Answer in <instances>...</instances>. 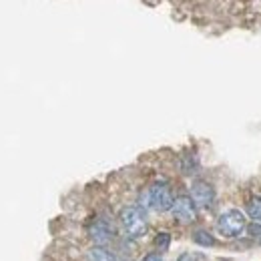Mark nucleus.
Masks as SVG:
<instances>
[{
    "mask_svg": "<svg viewBox=\"0 0 261 261\" xmlns=\"http://www.w3.org/2000/svg\"><path fill=\"white\" fill-rule=\"evenodd\" d=\"M245 227H247V219L239 209H229L217 219V231L225 237H239Z\"/></svg>",
    "mask_w": 261,
    "mask_h": 261,
    "instance_id": "obj_3",
    "label": "nucleus"
},
{
    "mask_svg": "<svg viewBox=\"0 0 261 261\" xmlns=\"http://www.w3.org/2000/svg\"><path fill=\"white\" fill-rule=\"evenodd\" d=\"M247 215H249L255 223H261V197H253V199L247 203Z\"/></svg>",
    "mask_w": 261,
    "mask_h": 261,
    "instance_id": "obj_9",
    "label": "nucleus"
},
{
    "mask_svg": "<svg viewBox=\"0 0 261 261\" xmlns=\"http://www.w3.org/2000/svg\"><path fill=\"white\" fill-rule=\"evenodd\" d=\"M143 261H163V257H161L159 253H149V255H145Z\"/></svg>",
    "mask_w": 261,
    "mask_h": 261,
    "instance_id": "obj_13",
    "label": "nucleus"
},
{
    "mask_svg": "<svg viewBox=\"0 0 261 261\" xmlns=\"http://www.w3.org/2000/svg\"><path fill=\"white\" fill-rule=\"evenodd\" d=\"M193 241H195L197 245H201V247H213V245H215V237H213L209 231H203V229L195 231Z\"/></svg>",
    "mask_w": 261,
    "mask_h": 261,
    "instance_id": "obj_8",
    "label": "nucleus"
},
{
    "mask_svg": "<svg viewBox=\"0 0 261 261\" xmlns=\"http://www.w3.org/2000/svg\"><path fill=\"white\" fill-rule=\"evenodd\" d=\"M169 243H171V235H169V233H159V235L155 237V247H157L159 251H167V249H169Z\"/></svg>",
    "mask_w": 261,
    "mask_h": 261,
    "instance_id": "obj_11",
    "label": "nucleus"
},
{
    "mask_svg": "<svg viewBox=\"0 0 261 261\" xmlns=\"http://www.w3.org/2000/svg\"><path fill=\"white\" fill-rule=\"evenodd\" d=\"M171 213L175 219H179L181 223H193L197 219V207L195 203L191 201V197H177L173 201V207H171Z\"/></svg>",
    "mask_w": 261,
    "mask_h": 261,
    "instance_id": "obj_4",
    "label": "nucleus"
},
{
    "mask_svg": "<svg viewBox=\"0 0 261 261\" xmlns=\"http://www.w3.org/2000/svg\"><path fill=\"white\" fill-rule=\"evenodd\" d=\"M181 169H183L185 175H193V173H197V159L193 153L183 155V159H181Z\"/></svg>",
    "mask_w": 261,
    "mask_h": 261,
    "instance_id": "obj_10",
    "label": "nucleus"
},
{
    "mask_svg": "<svg viewBox=\"0 0 261 261\" xmlns=\"http://www.w3.org/2000/svg\"><path fill=\"white\" fill-rule=\"evenodd\" d=\"M89 235L97 243V247H105L115 239V227L107 219H95L89 225Z\"/></svg>",
    "mask_w": 261,
    "mask_h": 261,
    "instance_id": "obj_5",
    "label": "nucleus"
},
{
    "mask_svg": "<svg viewBox=\"0 0 261 261\" xmlns=\"http://www.w3.org/2000/svg\"><path fill=\"white\" fill-rule=\"evenodd\" d=\"M191 201L199 207H211L215 201V189L205 181H195L191 187Z\"/></svg>",
    "mask_w": 261,
    "mask_h": 261,
    "instance_id": "obj_6",
    "label": "nucleus"
},
{
    "mask_svg": "<svg viewBox=\"0 0 261 261\" xmlns=\"http://www.w3.org/2000/svg\"><path fill=\"white\" fill-rule=\"evenodd\" d=\"M121 223H123L125 231L129 233L133 239L143 237L147 233V229H149L147 213L141 207H125L121 211Z\"/></svg>",
    "mask_w": 261,
    "mask_h": 261,
    "instance_id": "obj_2",
    "label": "nucleus"
},
{
    "mask_svg": "<svg viewBox=\"0 0 261 261\" xmlns=\"http://www.w3.org/2000/svg\"><path fill=\"white\" fill-rule=\"evenodd\" d=\"M87 257H89V261H117V257L105 247H93Z\"/></svg>",
    "mask_w": 261,
    "mask_h": 261,
    "instance_id": "obj_7",
    "label": "nucleus"
},
{
    "mask_svg": "<svg viewBox=\"0 0 261 261\" xmlns=\"http://www.w3.org/2000/svg\"><path fill=\"white\" fill-rule=\"evenodd\" d=\"M179 261H207V259L201 253H183V255H179Z\"/></svg>",
    "mask_w": 261,
    "mask_h": 261,
    "instance_id": "obj_12",
    "label": "nucleus"
},
{
    "mask_svg": "<svg viewBox=\"0 0 261 261\" xmlns=\"http://www.w3.org/2000/svg\"><path fill=\"white\" fill-rule=\"evenodd\" d=\"M259 245H261V237H259Z\"/></svg>",
    "mask_w": 261,
    "mask_h": 261,
    "instance_id": "obj_14",
    "label": "nucleus"
},
{
    "mask_svg": "<svg viewBox=\"0 0 261 261\" xmlns=\"http://www.w3.org/2000/svg\"><path fill=\"white\" fill-rule=\"evenodd\" d=\"M173 193L169 189V185L165 181H157L153 187H149L143 195H141V209H155V211H169L173 207Z\"/></svg>",
    "mask_w": 261,
    "mask_h": 261,
    "instance_id": "obj_1",
    "label": "nucleus"
}]
</instances>
